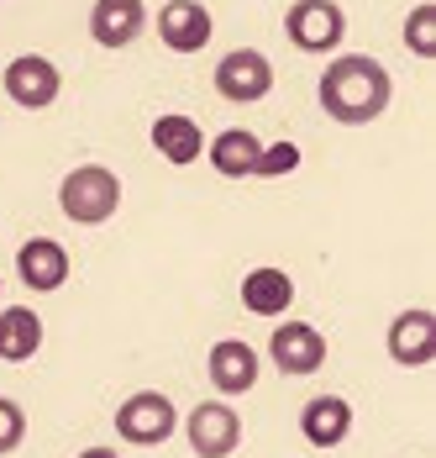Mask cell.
<instances>
[{"label": "cell", "instance_id": "cell-1", "mask_svg": "<svg viewBox=\"0 0 436 458\" xmlns=\"http://www.w3.org/2000/svg\"><path fill=\"white\" fill-rule=\"evenodd\" d=\"M315 100H321V111L331 122L368 127V122H379L390 111V100H394L390 69L379 58H368V53H342V58L326 64V74L315 85Z\"/></svg>", "mask_w": 436, "mask_h": 458}, {"label": "cell", "instance_id": "cell-2", "mask_svg": "<svg viewBox=\"0 0 436 458\" xmlns=\"http://www.w3.org/2000/svg\"><path fill=\"white\" fill-rule=\"evenodd\" d=\"M58 206H63L69 222L100 227V222H111L116 206H122V180H116L111 169H100V164H80L69 180L58 184Z\"/></svg>", "mask_w": 436, "mask_h": 458}, {"label": "cell", "instance_id": "cell-3", "mask_svg": "<svg viewBox=\"0 0 436 458\" xmlns=\"http://www.w3.org/2000/svg\"><path fill=\"white\" fill-rule=\"evenodd\" d=\"M174 427H179L174 401L158 395V390H137L116 406V437H127L131 448H158V443L174 437Z\"/></svg>", "mask_w": 436, "mask_h": 458}, {"label": "cell", "instance_id": "cell-4", "mask_svg": "<svg viewBox=\"0 0 436 458\" xmlns=\"http://www.w3.org/2000/svg\"><path fill=\"white\" fill-rule=\"evenodd\" d=\"M342 5L337 0H295L284 16V38L300 53H337L342 43Z\"/></svg>", "mask_w": 436, "mask_h": 458}, {"label": "cell", "instance_id": "cell-5", "mask_svg": "<svg viewBox=\"0 0 436 458\" xmlns=\"http://www.w3.org/2000/svg\"><path fill=\"white\" fill-rule=\"evenodd\" d=\"M184 437H189L195 458H226V454H237V443H242V416L226 401H200L195 411L184 416Z\"/></svg>", "mask_w": 436, "mask_h": 458}, {"label": "cell", "instance_id": "cell-6", "mask_svg": "<svg viewBox=\"0 0 436 458\" xmlns=\"http://www.w3.org/2000/svg\"><path fill=\"white\" fill-rule=\"evenodd\" d=\"M268 359H273L279 374L306 379V374H315V369L326 364V337L310 321H279L273 337H268Z\"/></svg>", "mask_w": 436, "mask_h": 458}, {"label": "cell", "instance_id": "cell-7", "mask_svg": "<svg viewBox=\"0 0 436 458\" xmlns=\"http://www.w3.org/2000/svg\"><path fill=\"white\" fill-rule=\"evenodd\" d=\"M216 90L226 95V100H237V106L263 100V95L273 90V64H268V53H258V47L226 53L216 64Z\"/></svg>", "mask_w": 436, "mask_h": 458}, {"label": "cell", "instance_id": "cell-8", "mask_svg": "<svg viewBox=\"0 0 436 458\" xmlns=\"http://www.w3.org/2000/svg\"><path fill=\"white\" fill-rule=\"evenodd\" d=\"M58 90H63V74L53 69V58H43V53L11 58V69H5V95H11L21 111H43V106H53Z\"/></svg>", "mask_w": 436, "mask_h": 458}, {"label": "cell", "instance_id": "cell-9", "mask_svg": "<svg viewBox=\"0 0 436 458\" xmlns=\"http://www.w3.org/2000/svg\"><path fill=\"white\" fill-rule=\"evenodd\" d=\"M158 38L174 53H200V47L211 43V11L200 0H169L158 11Z\"/></svg>", "mask_w": 436, "mask_h": 458}, {"label": "cell", "instance_id": "cell-10", "mask_svg": "<svg viewBox=\"0 0 436 458\" xmlns=\"http://www.w3.org/2000/svg\"><path fill=\"white\" fill-rule=\"evenodd\" d=\"M390 359L405 369H421L436 359V317L432 311H399L390 321Z\"/></svg>", "mask_w": 436, "mask_h": 458}, {"label": "cell", "instance_id": "cell-11", "mask_svg": "<svg viewBox=\"0 0 436 458\" xmlns=\"http://www.w3.org/2000/svg\"><path fill=\"white\" fill-rule=\"evenodd\" d=\"M16 275L27 290H58L69 279V248L53 237H27L16 253Z\"/></svg>", "mask_w": 436, "mask_h": 458}, {"label": "cell", "instance_id": "cell-12", "mask_svg": "<svg viewBox=\"0 0 436 458\" xmlns=\"http://www.w3.org/2000/svg\"><path fill=\"white\" fill-rule=\"evenodd\" d=\"M211 385H216L221 395H242V390H253L258 385V348L253 343H242V337H226L211 348Z\"/></svg>", "mask_w": 436, "mask_h": 458}, {"label": "cell", "instance_id": "cell-13", "mask_svg": "<svg viewBox=\"0 0 436 458\" xmlns=\"http://www.w3.org/2000/svg\"><path fill=\"white\" fill-rule=\"evenodd\" d=\"M142 27H147V11H142V0H95V11H89V38L100 47H127L142 38Z\"/></svg>", "mask_w": 436, "mask_h": 458}, {"label": "cell", "instance_id": "cell-14", "mask_svg": "<svg viewBox=\"0 0 436 458\" xmlns=\"http://www.w3.org/2000/svg\"><path fill=\"white\" fill-rule=\"evenodd\" d=\"M300 432H306L310 448H337L352 432V406L342 395H315L306 411H300Z\"/></svg>", "mask_w": 436, "mask_h": 458}, {"label": "cell", "instance_id": "cell-15", "mask_svg": "<svg viewBox=\"0 0 436 458\" xmlns=\"http://www.w3.org/2000/svg\"><path fill=\"white\" fill-rule=\"evenodd\" d=\"M289 301H295V279L284 275V269H253V275L242 279V306L253 317H284Z\"/></svg>", "mask_w": 436, "mask_h": 458}, {"label": "cell", "instance_id": "cell-16", "mask_svg": "<svg viewBox=\"0 0 436 458\" xmlns=\"http://www.w3.org/2000/svg\"><path fill=\"white\" fill-rule=\"evenodd\" d=\"M38 348H43V321H38V311H27V306L0 311V359L5 364H27Z\"/></svg>", "mask_w": 436, "mask_h": 458}, {"label": "cell", "instance_id": "cell-17", "mask_svg": "<svg viewBox=\"0 0 436 458\" xmlns=\"http://www.w3.org/2000/svg\"><path fill=\"white\" fill-rule=\"evenodd\" d=\"M211 164H216V174H226V180H247V174H258V153L263 142L253 138V132H242V127H231V132H221L211 148Z\"/></svg>", "mask_w": 436, "mask_h": 458}, {"label": "cell", "instance_id": "cell-18", "mask_svg": "<svg viewBox=\"0 0 436 458\" xmlns=\"http://www.w3.org/2000/svg\"><path fill=\"white\" fill-rule=\"evenodd\" d=\"M153 148L169 158V164H195L205 153V138L189 116H158L153 122Z\"/></svg>", "mask_w": 436, "mask_h": 458}, {"label": "cell", "instance_id": "cell-19", "mask_svg": "<svg viewBox=\"0 0 436 458\" xmlns=\"http://www.w3.org/2000/svg\"><path fill=\"white\" fill-rule=\"evenodd\" d=\"M405 47L415 58H436V5H415L405 16Z\"/></svg>", "mask_w": 436, "mask_h": 458}, {"label": "cell", "instance_id": "cell-20", "mask_svg": "<svg viewBox=\"0 0 436 458\" xmlns=\"http://www.w3.org/2000/svg\"><path fill=\"white\" fill-rule=\"evenodd\" d=\"M21 437H27V411H21L16 401H5V395H0V458L16 454V448H21Z\"/></svg>", "mask_w": 436, "mask_h": 458}, {"label": "cell", "instance_id": "cell-21", "mask_svg": "<svg viewBox=\"0 0 436 458\" xmlns=\"http://www.w3.org/2000/svg\"><path fill=\"white\" fill-rule=\"evenodd\" d=\"M300 164V148L295 142H268L258 153V174H289Z\"/></svg>", "mask_w": 436, "mask_h": 458}, {"label": "cell", "instance_id": "cell-22", "mask_svg": "<svg viewBox=\"0 0 436 458\" xmlns=\"http://www.w3.org/2000/svg\"><path fill=\"white\" fill-rule=\"evenodd\" d=\"M80 458H122V454H116V448H85Z\"/></svg>", "mask_w": 436, "mask_h": 458}]
</instances>
